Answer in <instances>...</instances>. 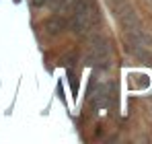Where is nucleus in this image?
Listing matches in <instances>:
<instances>
[{
  "label": "nucleus",
  "instance_id": "obj_1",
  "mask_svg": "<svg viewBox=\"0 0 152 144\" xmlns=\"http://www.w3.org/2000/svg\"><path fill=\"white\" fill-rule=\"evenodd\" d=\"M68 29L76 35H88L101 23V12L97 0H76L74 8L68 15Z\"/></svg>",
  "mask_w": 152,
  "mask_h": 144
},
{
  "label": "nucleus",
  "instance_id": "obj_2",
  "mask_svg": "<svg viewBox=\"0 0 152 144\" xmlns=\"http://www.w3.org/2000/svg\"><path fill=\"white\" fill-rule=\"evenodd\" d=\"M84 64L93 68H103L107 70L111 66V46L109 39L101 33H93L88 37V48L84 54Z\"/></svg>",
  "mask_w": 152,
  "mask_h": 144
},
{
  "label": "nucleus",
  "instance_id": "obj_3",
  "mask_svg": "<svg viewBox=\"0 0 152 144\" xmlns=\"http://www.w3.org/2000/svg\"><path fill=\"white\" fill-rule=\"evenodd\" d=\"M113 89H115V84H113V82L99 84V87H97V93L93 95V107H95V109H101V107H111V105H113V99H115Z\"/></svg>",
  "mask_w": 152,
  "mask_h": 144
},
{
  "label": "nucleus",
  "instance_id": "obj_4",
  "mask_svg": "<svg viewBox=\"0 0 152 144\" xmlns=\"http://www.w3.org/2000/svg\"><path fill=\"white\" fill-rule=\"evenodd\" d=\"M43 29L50 37H58L60 33H64L68 29V21H66L64 15H51L43 21Z\"/></svg>",
  "mask_w": 152,
  "mask_h": 144
},
{
  "label": "nucleus",
  "instance_id": "obj_5",
  "mask_svg": "<svg viewBox=\"0 0 152 144\" xmlns=\"http://www.w3.org/2000/svg\"><path fill=\"white\" fill-rule=\"evenodd\" d=\"M33 2V6H37V8H41V6H45V4H50V0H31Z\"/></svg>",
  "mask_w": 152,
  "mask_h": 144
},
{
  "label": "nucleus",
  "instance_id": "obj_6",
  "mask_svg": "<svg viewBox=\"0 0 152 144\" xmlns=\"http://www.w3.org/2000/svg\"><path fill=\"white\" fill-rule=\"evenodd\" d=\"M62 2H64V0H50V4H51V6H60Z\"/></svg>",
  "mask_w": 152,
  "mask_h": 144
},
{
  "label": "nucleus",
  "instance_id": "obj_7",
  "mask_svg": "<svg viewBox=\"0 0 152 144\" xmlns=\"http://www.w3.org/2000/svg\"><path fill=\"white\" fill-rule=\"evenodd\" d=\"M150 2H152V0H150Z\"/></svg>",
  "mask_w": 152,
  "mask_h": 144
}]
</instances>
